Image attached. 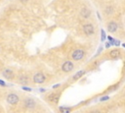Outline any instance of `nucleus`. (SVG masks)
Here are the masks:
<instances>
[{
    "instance_id": "nucleus-15",
    "label": "nucleus",
    "mask_w": 125,
    "mask_h": 113,
    "mask_svg": "<svg viewBox=\"0 0 125 113\" xmlns=\"http://www.w3.org/2000/svg\"><path fill=\"white\" fill-rule=\"evenodd\" d=\"M21 82L22 83H24V84H27V82H28V80H27V78H22V77H21Z\"/></svg>"
},
{
    "instance_id": "nucleus-2",
    "label": "nucleus",
    "mask_w": 125,
    "mask_h": 113,
    "mask_svg": "<svg viewBox=\"0 0 125 113\" xmlns=\"http://www.w3.org/2000/svg\"><path fill=\"white\" fill-rule=\"evenodd\" d=\"M7 101H8V103H10V104H12V105L17 104V103L19 102V96H18L17 95H14V94L9 95L8 97H7Z\"/></svg>"
},
{
    "instance_id": "nucleus-17",
    "label": "nucleus",
    "mask_w": 125,
    "mask_h": 113,
    "mask_svg": "<svg viewBox=\"0 0 125 113\" xmlns=\"http://www.w3.org/2000/svg\"><path fill=\"white\" fill-rule=\"evenodd\" d=\"M22 89L28 90V92H30V90H31V88H30V87H22Z\"/></svg>"
},
{
    "instance_id": "nucleus-9",
    "label": "nucleus",
    "mask_w": 125,
    "mask_h": 113,
    "mask_svg": "<svg viewBox=\"0 0 125 113\" xmlns=\"http://www.w3.org/2000/svg\"><path fill=\"white\" fill-rule=\"evenodd\" d=\"M90 14H91V12H90V10H88L87 8H83V9L81 10V16H82L83 18H89V17H90Z\"/></svg>"
},
{
    "instance_id": "nucleus-10",
    "label": "nucleus",
    "mask_w": 125,
    "mask_h": 113,
    "mask_svg": "<svg viewBox=\"0 0 125 113\" xmlns=\"http://www.w3.org/2000/svg\"><path fill=\"white\" fill-rule=\"evenodd\" d=\"M26 105H27V107H29V108H32V107L35 105V103H34V101H33L32 99L29 98V99H27V101H26Z\"/></svg>"
},
{
    "instance_id": "nucleus-5",
    "label": "nucleus",
    "mask_w": 125,
    "mask_h": 113,
    "mask_svg": "<svg viewBox=\"0 0 125 113\" xmlns=\"http://www.w3.org/2000/svg\"><path fill=\"white\" fill-rule=\"evenodd\" d=\"M33 81L36 83V84H41L45 81V76L42 74V73H37L34 75L33 77Z\"/></svg>"
},
{
    "instance_id": "nucleus-13",
    "label": "nucleus",
    "mask_w": 125,
    "mask_h": 113,
    "mask_svg": "<svg viewBox=\"0 0 125 113\" xmlns=\"http://www.w3.org/2000/svg\"><path fill=\"white\" fill-rule=\"evenodd\" d=\"M60 111L62 113H69L70 112V108H68V107H61Z\"/></svg>"
},
{
    "instance_id": "nucleus-1",
    "label": "nucleus",
    "mask_w": 125,
    "mask_h": 113,
    "mask_svg": "<svg viewBox=\"0 0 125 113\" xmlns=\"http://www.w3.org/2000/svg\"><path fill=\"white\" fill-rule=\"evenodd\" d=\"M83 57H84V51L82 49H76V50H74L73 53H72V58L74 60H76V61L82 59Z\"/></svg>"
},
{
    "instance_id": "nucleus-8",
    "label": "nucleus",
    "mask_w": 125,
    "mask_h": 113,
    "mask_svg": "<svg viewBox=\"0 0 125 113\" xmlns=\"http://www.w3.org/2000/svg\"><path fill=\"white\" fill-rule=\"evenodd\" d=\"M3 75H4V77H6V78H8V79H12V78L14 77V73H13L10 69H6V70L3 72Z\"/></svg>"
},
{
    "instance_id": "nucleus-19",
    "label": "nucleus",
    "mask_w": 125,
    "mask_h": 113,
    "mask_svg": "<svg viewBox=\"0 0 125 113\" xmlns=\"http://www.w3.org/2000/svg\"><path fill=\"white\" fill-rule=\"evenodd\" d=\"M0 85H1V86H5V83H4L3 81H1V80H0Z\"/></svg>"
},
{
    "instance_id": "nucleus-12",
    "label": "nucleus",
    "mask_w": 125,
    "mask_h": 113,
    "mask_svg": "<svg viewBox=\"0 0 125 113\" xmlns=\"http://www.w3.org/2000/svg\"><path fill=\"white\" fill-rule=\"evenodd\" d=\"M119 56H120V53L118 50H112L110 52V57H112V58H118Z\"/></svg>"
},
{
    "instance_id": "nucleus-16",
    "label": "nucleus",
    "mask_w": 125,
    "mask_h": 113,
    "mask_svg": "<svg viewBox=\"0 0 125 113\" xmlns=\"http://www.w3.org/2000/svg\"><path fill=\"white\" fill-rule=\"evenodd\" d=\"M110 97L109 96H104V97H102L101 99H100V100H101V101H106V100H108Z\"/></svg>"
},
{
    "instance_id": "nucleus-7",
    "label": "nucleus",
    "mask_w": 125,
    "mask_h": 113,
    "mask_svg": "<svg viewBox=\"0 0 125 113\" xmlns=\"http://www.w3.org/2000/svg\"><path fill=\"white\" fill-rule=\"evenodd\" d=\"M59 98H60V95L59 94H52V95H50L48 96V99L50 101H52V102H58Z\"/></svg>"
},
{
    "instance_id": "nucleus-6",
    "label": "nucleus",
    "mask_w": 125,
    "mask_h": 113,
    "mask_svg": "<svg viewBox=\"0 0 125 113\" xmlns=\"http://www.w3.org/2000/svg\"><path fill=\"white\" fill-rule=\"evenodd\" d=\"M117 28H118V26H117V24L115 22H110V24L108 25V30H109V32H110V33H114V32H116L117 31Z\"/></svg>"
},
{
    "instance_id": "nucleus-11",
    "label": "nucleus",
    "mask_w": 125,
    "mask_h": 113,
    "mask_svg": "<svg viewBox=\"0 0 125 113\" xmlns=\"http://www.w3.org/2000/svg\"><path fill=\"white\" fill-rule=\"evenodd\" d=\"M85 74V71H83V70H81V71H79V72H77L75 75L73 76V79L74 80H77V79H79L80 77H82L83 75Z\"/></svg>"
},
{
    "instance_id": "nucleus-4",
    "label": "nucleus",
    "mask_w": 125,
    "mask_h": 113,
    "mask_svg": "<svg viewBox=\"0 0 125 113\" xmlns=\"http://www.w3.org/2000/svg\"><path fill=\"white\" fill-rule=\"evenodd\" d=\"M83 31L87 35H91L94 34V27L91 24H86L83 26Z\"/></svg>"
},
{
    "instance_id": "nucleus-20",
    "label": "nucleus",
    "mask_w": 125,
    "mask_h": 113,
    "mask_svg": "<svg viewBox=\"0 0 125 113\" xmlns=\"http://www.w3.org/2000/svg\"><path fill=\"white\" fill-rule=\"evenodd\" d=\"M108 38H109V40H110V41H112V40H113V38H112L111 36H108Z\"/></svg>"
},
{
    "instance_id": "nucleus-21",
    "label": "nucleus",
    "mask_w": 125,
    "mask_h": 113,
    "mask_svg": "<svg viewBox=\"0 0 125 113\" xmlns=\"http://www.w3.org/2000/svg\"><path fill=\"white\" fill-rule=\"evenodd\" d=\"M122 46H123L124 48H125V43H123V44H122Z\"/></svg>"
},
{
    "instance_id": "nucleus-14",
    "label": "nucleus",
    "mask_w": 125,
    "mask_h": 113,
    "mask_svg": "<svg viewBox=\"0 0 125 113\" xmlns=\"http://www.w3.org/2000/svg\"><path fill=\"white\" fill-rule=\"evenodd\" d=\"M101 35H102V40L104 41V40L106 39V37H107L106 33H105V31H104V30H102V31H101Z\"/></svg>"
},
{
    "instance_id": "nucleus-3",
    "label": "nucleus",
    "mask_w": 125,
    "mask_h": 113,
    "mask_svg": "<svg viewBox=\"0 0 125 113\" xmlns=\"http://www.w3.org/2000/svg\"><path fill=\"white\" fill-rule=\"evenodd\" d=\"M62 69L64 72H70L72 69H73V64L70 62V61H66L63 64V67H62Z\"/></svg>"
},
{
    "instance_id": "nucleus-18",
    "label": "nucleus",
    "mask_w": 125,
    "mask_h": 113,
    "mask_svg": "<svg viewBox=\"0 0 125 113\" xmlns=\"http://www.w3.org/2000/svg\"><path fill=\"white\" fill-rule=\"evenodd\" d=\"M110 45H111V44H110V42H107V43H106V47H107V48H109V47L110 46Z\"/></svg>"
}]
</instances>
